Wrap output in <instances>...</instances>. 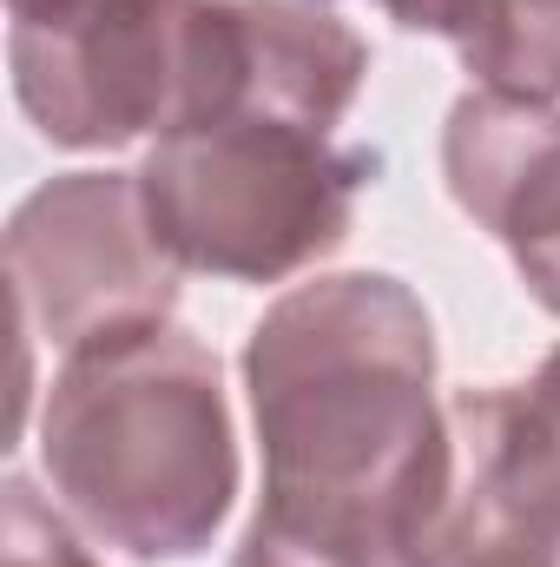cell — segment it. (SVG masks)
<instances>
[{"label":"cell","instance_id":"cell-7","mask_svg":"<svg viewBox=\"0 0 560 567\" xmlns=\"http://www.w3.org/2000/svg\"><path fill=\"white\" fill-rule=\"evenodd\" d=\"M403 33L455 47L481 93L560 100V0H376Z\"/></svg>","mask_w":560,"mask_h":567},{"label":"cell","instance_id":"cell-4","mask_svg":"<svg viewBox=\"0 0 560 567\" xmlns=\"http://www.w3.org/2000/svg\"><path fill=\"white\" fill-rule=\"evenodd\" d=\"M7 73L33 133L60 152H120L238 113L245 0H100L7 20Z\"/></svg>","mask_w":560,"mask_h":567},{"label":"cell","instance_id":"cell-10","mask_svg":"<svg viewBox=\"0 0 560 567\" xmlns=\"http://www.w3.org/2000/svg\"><path fill=\"white\" fill-rule=\"evenodd\" d=\"M0 567H100L66 508H53L27 475L0 488Z\"/></svg>","mask_w":560,"mask_h":567},{"label":"cell","instance_id":"cell-2","mask_svg":"<svg viewBox=\"0 0 560 567\" xmlns=\"http://www.w3.org/2000/svg\"><path fill=\"white\" fill-rule=\"evenodd\" d=\"M33 442L73 528L139 567L205 555L238 502L225 363L178 317L66 350Z\"/></svg>","mask_w":560,"mask_h":567},{"label":"cell","instance_id":"cell-5","mask_svg":"<svg viewBox=\"0 0 560 567\" xmlns=\"http://www.w3.org/2000/svg\"><path fill=\"white\" fill-rule=\"evenodd\" d=\"M7 284L20 363L33 350H80L93 337L178 310V258L145 218L139 172H60L7 218Z\"/></svg>","mask_w":560,"mask_h":567},{"label":"cell","instance_id":"cell-1","mask_svg":"<svg viewBox=\"0 0 560 567\" xmlns=\"http://www.w3.org/2000/svg\"><path fill=\"white\" fill-rule=\"evenodd\" d=\"M265 488L231 567H435L455 429L435 323L390 271L290 284L245 337Z\"/></svg>","mask_w":560,"mask_h":567},{"label":"cell","instance_id":"cell-11","mask_svg":"<svg viewBox=\"0 0 560 567\" xmlns=\"http://www.w3.org/2000/svg\"><path fill=\"white\" fill-rule=\"evenodd\" d=\"M100 0H7V20H60V13H86Z\"/></svg>","mask_w":560,"mask_h":567},{"label":"cell","instance_id":"cell-6","mask_svg":"<svg viewBox=\"0 0 560 567\" xmlns=\"http://www.w3.org/2000/svg\"><path fill=\"white\" fill-rule=\"evenodd\" d=\"M442 178L528 297L560 317V106L468 86L442 120Z\"/></svg>","mask_w":560,"mask_h":567},{"label":"cell","instance_id":"cell-9","mask_svg":"<svg viewBox=\"0 0 560 567\" xmlns=\"http://www.w3.org/2000/svg\"><path fill=\"white\" fill-rule=\"evenodd\" d=\"M435 567H560V508L455 462V502Z\"/></svg>","mask_w":560,"mask_h":567},{"label":"cell","instance_id":"cell-3","mask_svg":"<svg viewBox=\"0 0 560 567\" xmlns=\"http://www.w3.org/2000/svg\"><path fill=\"white\" fill-rule=\"evenodd\" d=\"M370 178L376 158L363 145L258 113L178 126L139 158L158 245L178 271L225 284H283L343 251Z\"/></svg>","mask_w":560,"mask_h":567},{"label":"cell","instance_id":"cell-8","mask_svg":"<svg viewBox=\"0 0 560 567\" xmlns=\"http://www.w3.org/2000/svg\"><path fill=\"white\" fill-rule=\"evenodd\" d=\"M455 462L560 508V343L528 383H481L448 396Z\"/></svg>","mask_w":560,"mask_h":567}]
</instances>
